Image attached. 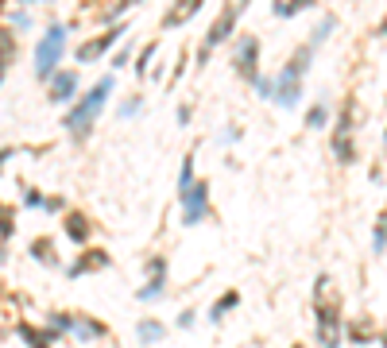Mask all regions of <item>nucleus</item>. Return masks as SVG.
I'll use <instances>...</instances> for the list:
<instances>
[{
  "instance_id": "f257e3e1",
  "label": "nucleus",
  "mask_w": 387,
  "mask_h": 348,
  "mask_svg": "<svg viewBox=\"0 0 387 348\" xmlns=\"http://www.w3.org/2000/svg\"><path fill=\"white\" fill-rule=\"evenodd\" d=\"M314 344L318 348H341L345 344V313H341V294L333 290V279L318 275L314 279Z\"/></svg>"
},
{
  "instance_id": "f03ea898",
  "label": "nucleus",
  "mask_w": 387,
  "mask_h": 348,
  "mask_svg": "<svg viewBox=\"0 0 387 348\" xmlns=\"http://www.w3.org/2000/svg\"><path fill=\"white\" fill-rule=\"evenodd\" d=\"M112 86H117V78L105 74V78L93 81V89L78 93V101L70 105V112H62V128L74 136V144H86V139L93 136V124H97V116L105 112V105H109Z\"/></svg>"
},
{
  "instance_id": "7ed1b4c3",
  "label": "nucleus",
  "mask_w": 387,
  "mask_h": 348,
  "mask_svg": "<svg viewBox=\"0 0 387 348\" xmlns=\"http://www.w3.org/2000/svg\"><path fill=\"white\" fill-rule=\"evenodd\" d=\"M248 4H252V0H225L221 16L209 23V31H205L202 47H197V58H194L197 66H209L213 51H217V47H225L229 39L236 35V23H241V16H244V8H248Z\"/></svg>"
},
{
  "instance_id": "20e7f679",
  "label": "nucleus",
  "mask_w": 387,
  "mask_h": 348,
  "mask_svg": "<svg viewBox=\"0 0 387 348\" xmlns=\"http://www.w3.org/2000/svg\"><path fill=\"white\" fill-rule=\"evenodd\" d=\"M66 23H47V31L39 35L35 51H31V70H35L39 81H47L54 70L62 66V54H66Z\"/></svg>"
},
{
  "instance_id": "39448f33",
  "label": "nucleus",
  "mask_w": 387,
  "mask_h": 348,
  "mask_svg": "<svg viewBox=\"0 0 387 348\" xmlns=\"http://www.w3.org/2000/svg\"><path fill=\"white\" fill-rule=\"evenodd\" d=\"M178 217H183L186 228H197L205 221H213V205H209V182L205 178H194L186 190H178Z\"/></svg>"
},
{
  "instance_id": "423d86ee",
  "label": "nucleus",
  "mask_w": 387,
  "mask_h": 348,
  "mask_svg": "<svg viewBox=\"0 0 387 348\" xmlns=\"http://www.w3.org/2000/svg\"><path fill=\"white\" fill-rule=\"evenodd\" d=\"M233 70H236V78H241L244 86H256V81H260V35H252V31L236 35V43H233Z\"/></svg>"
},
{
  "instance_id": "0eeeda50",
  "label": "nucleus",
  "mask_w": 387,
  "mask_h": 348,
  "mask_svg": "<svg viewBox=\"0 0 387 348\" xmlns=\"http://www.w3.org/2000/svg\"><path fill=\"white\" fill-rule=\"evenodd\" d=\"M120 39H128V20H120V23H112V28H105L101 35L86 39V43L74 51V58H78L81 66H89V62H97V58H105L112 47H120Z\"/></svg>"
},
{
  "instance_id": "6e6552de",
  "label": "nucleus",
  "mask_w": 387,
  "mask_h": 348,
  "mask_svg": "<svg viewBox=\"0 0 387 348\" xmlns=\"http://www.w3.org/2000/svg\"><path fill=\"white\" fill-rule=\"evenodd\" d=\"M144 286L136 290V302L151 306V302H163V294H167V279H171V267H167V255H151L144 267Z\"/></svg>"
},
{
  "instance_id": "1a4fd4ad",
  "label": "nucleus",
  "mask_w": 387,
  "mask_h": 348,
  "mask_svg": "<svg viewBox=\"0 0 387 348\" xmlns=\"http://www.w3.org/2000/svg\"><path fill=\"white\" fill-rule=\"evenodd\" d=\"M271 81H275V89H271V101H275L279 109H299V105H302V74H294L291 66L283 62Z\"/></svg>"
},
{
  "instance_id": "9d476101",
  "label": "nucleus",
  "mask_w": 387,
  "mask_h": 348,
  "mask_svg": "<svg viewBox=\"0 0 387 348\" xmlns=\"http://www.w3.org/2000/svg\"><path fill=\"white\" fill-rule=\"evenodd\" d=\"M112 267V255H109V248H81L78 252V260L66 267V279H86V275H97V271H109Z\"/></svg>"
},
{
  "instance_id": "9b49d317",
  "label": "nucleus",
  "mask_w": 387,
  "mask_h": 348,
  "mask_svg": "<svg viewBox=\"0 0 387 348\" xmlns=\"http://www.w3.org/2000/svg\"><path fill=\"white\" fill-rule=\"evenodd\" d=\"M78 74H74V70H62V66H59V70H54L51 74V78H47V97H51V105H74V101H78Z\"/></svg>"
},
{
  "instance_id": "f8f14e48",
  "label": "nucleus",
  "mask_w": 387,
  "mask_h": 348,
  "mask_svg": "<svg viewBox=\"0 0 387 348\" xmlns=\"http://www.w3.org/2000/svg\"><path fill=\"white\" fill-rule=\"evenodd\" d=\"M93 217L89 213H81V209H66L62 213V236L70 240V244H78V248H89V240H93Z\"/></svg>"
},
{
  "instance_id": "ddd939ff",
  "label": "nucleus",
  "mask_w": 387,
  "mask_h": 348,
  "mask_svg": "<svg viewBox=\"0 0 387 348\" xmlns=\"http://www.w3.org/2000/svg\"><path fill=\"white\" fill-rule=\"evenodd\" d=\"M109 333L112 329L105 325L101 318H93V313H74V329H70V337L74 341H109Z\"/></svg>"
},
{
  "instance_id": "4468645a",
  "label": "nucleus",
  "mask_w": 387,
  "mask_h": 348,
  "mask_svg": "<svg viewBox=\"0 0 387 348\" xmlns=\"http://www.w3.org/2000/svg\"><path fill=\"white\" fill-rule=\"evenodd\" d=\"M28 255L39 263V267H47V271H59V267H62L54 236H35V240H31V248H28Z\"/></svg>"
},
{
  "instance_id": "2eb2a0df",
  "label": "nucleus",
  "mask_w": 387,
  "mask_h": 348,
  "mask_svg": "<svg viewBox=\"0 0 387 348\" xmlns=\"http://www.w3.org/2000/svg\"><path fill=\"white\" fill-rule=\"evenodd\" d=\"M205 0H175V4L167 8V16H163V31H175L183 28V23H190L197 12H202Z\"/></svg>"
},
{
  "instance_id": "dca6fc26",
  "label": "nucleus",
  "mask_w": 387,
  "mask_h": 348,
  "mask_svg": "<svg viewBox=\"0 0 387 348\" xmlns=\"http://www.w3.org/2000/svg\"><path fill=\"white\" fill-rule=\"evenodd\" d=\"M16 337L28 348H54V337L47 325H31V321H16Z\"/></svg>"
},
{
  "instance_id": "f3484780",
  "label": "nucleus",
  "mask_w": 387,
  "mask_h": 348,
  "mask_svg": "<svg viewBox=\"0 0 387 348\" xmlns=\"http://www.w3.org/2000/svg\"><path fill=\"white\" fill-rule=\"evenodd\" d=\"M376 321H368V318H352V321H345V341H352V344H372L376 341Z\"/></svg>"
},
{
  "instance_id": "a211bd4d",
  "label": "nucleus",
  "mask_w": 387,
  "mask_h": 348,
  "mask_svg": "<svg viewBox=\"0 0 387 348\" xmlns=\"http://www.w3.org/2000/svg\"><path fill=\"white\" fill-rule=\"evenodd\" d=\"M136 341H139V344H159V341H167V325H163L159 318H139V321H136Z\"/></svg>"
},
{
  "instance_id": "6ab92c4d",
  "label": "nucleus",
  "mask_w": 387,
  "mask_h": 348,
  "mask_svg": "<svg viewBox=\"0 0 387 348\" xmlns=\"http://www.w3.org/2000/svg\"><path fill=\"white\" fill-rule=\"evenodd\" d=\"M236 306H241V290H225V294H221V298H217V302H213V306H209V313H205V318H209V321H213V325H217V321H225V318H229V313H233V310H236Z\"/></svg>"
},
{
  "instance_id": "aec40b11",
  "label": "nucleus",
  "mask_w": 387,
  "mask_h": 348,
  "mask_svg": "<svg viewBox=\"0 0 387 348\" xmlns=\"http://www.w3.org/2000/svg\"><path fill=\"white\" fill-rule=\"evenodd\" d=\"M318 0H271V16H275V20H294V16H302Z\"/></svg>"
},
{
  "instance_id": "412c9836",
  "label": "nucleus",
  "mask_w": 387,
  "mask_h": 348,
  "mask_svg": "<svg viewBox=\"0 0 387 348\" xmlns=\"http://www.w3.org/2000/svg\"><path fill=\"white\" fill-rule=\"evenodd\" d=\"M314 54H318V47L299 43V47H294V54L287 58V66H291L294 74H302V78H306V74H310V66H314Z\"/></svg>"
},
{
  "instance_id": "4be33fe9",
  "label": "nucleus",
  "mask_w": 387,
  "mask_h": 348,
  "mask_svg": "<svg viewBox=\"0 0 387 348\" xmlns=\"http://www.w3.org/2000/svg\"><path fill=\"white\" fill-rule=\"evenodd\" d=\"M47 329H51L54 341H59V337H70V329H74V313H70V310H51V313H47Z\"/></svg>"
},
{
  "instance_id": "5701e85b",
  "label": "nucleus",
  "mask_w": 387,
  "mask_h": 348,
  "mask_svg": "<svg viewBox=\"0 0 387 348\" xmlns=\"http://www.w3.org/2000/svg\"><path fill=\"white\" fill-rule=\"evenodd\" d=\"M155 54H159V43H155V39H151V43H144V47H139L136 62H132V66H136V78H147V74H151Z\"/></svg>"
},
{
  "instance_id": "b1692460",
  "label": "nucleus",
  "mask_w": 387,
  "mask_h": 348,
  "mask_svg": "<svg viewBox=\"0 0 387 348\" xmlns=\"http://www.w3.org/2000/svg\"><path fill=\"white\" fill-rule=\"evenodd\" d=\"M333 155H337V163H341V167H352V163H357V139H352V136L333 139Z\"/></svg>"
},
{
  "instance_id": "393cba45",
  "label": "nucleus",
  "mask_w": 387,
  "mask_h": 348,
  "mask_svg": "<svg viewBox=\"0 0 387 348\" xmlns=\"http://www.w3.org/2000/svg\"><path fill=\"white\" fill-rule=\"evenodd\" d=\"M16 51H20V47H16V31L8 28L4 20H0V62L8 66V62L16 58Z\"/></svg>"
},
{
  "instance_id": "a878e982",
  "label": "nucleus",
  "mask_w": 387,
  "mask_h": 348,
  "mask_svg": "<svg viewBox=\"0 0 387 348\" xmlns=\"http://www.w3.org/2000/svg\"><path fill=\"white\" fill-rule=\"evenodd\" d=\"M372 252H376V255L387 252V209L376 213V225H372Z\"/></svg>"
},
{
  "instance_id": "bb28decb",
  "label": "nucleus",
  "mask_w": 387,
  "mask_h": 348,
  "mask_svg": "<svg viewBox=\"0 0 387 348\" xmlns=\"http://www.w3.org/2000/svg\"><path fill=\"white\" fill-rule=\"evenodd\" d=\"M16 236V205H8V202H0V240H12Z\"/></svg>"
},
{
  "instance_id": "cd10ccee",
  "label": "nucleus",
  "mask_w": 387,
  "mask_h": 348,
  "mask_svg": "<svg viewBox=\"0 0 387 348\" xmlns=\"http://www.w3.org/2000/svg\"><path fill=\"white\" fill-rule=\"evenodd\" d=\"M329 116H333V112H329V105L318 101V105H310V109H306V116H302V120H306V128H325Z\"/></svg>"
},
{
  "instance_id": "c85d7f7f",
  "label": "nucleus",
  "mask_w": 387,
  "mask_h": 348,
  "mask_svg": "<svg viewBox=\"0 0 387 348\" xmlns=\"http://www.w3.org/2000/svg\"><path fill=\"white\" fill-rule=\"evenodd\" d=\"M194 163H197V155H194V151H186V155H183V167H178V190H186V186H190V182L197 178Z\"/></svg>"
},
{
  "instance_id": "c756f323",
  "label": "nucleus",
  "mask_w": 387,
  "mask_h": 348,
  "mask_svg": "<svg viewBox=\"0 0 387 348\" xmlns=\"http://www.w3.org/2000/svg\"><path fill=\"white\" fill-rule=\"evenodd\" d=\"M139 109H144V93H128L125 101H120L117 116H120V120H132V116H139Z\"/></svg>"
},
{
  "instance_id": "7c9ffc66",
  "label": "nucleus",
  "mask_w": 387,
  "mask_h": 348,
  "mask_svg": "<svg viewBox=\"0 0 387 348\" xmlns=\"http://www.w3.org/2000/svg\"><path fill=\"white\" fill-rule=\"evenodd\" d=\"M333 28H337V20H333V16H325V20H318V28H314V35H310V39H306V43H310V47H322V43H325V39H329V35H333Z\"/></svg>"
},
{
  "instance_id": "2f4dec72",
  "label": "nucleus",
  "mask_w": 387,
  "mask_h": 348,
  "mask_svg": "<svg viewBox=\"0 0 387 348\" xmlns=\"http://www.w3.org/2000/svg\"><path fill=\"white\" fill-rule=\"evenodd\" d=\"M20 197H23V209H43V190H39V186H28V182H23V186H20Z\"/></svg>"
},
{
  "instance_id": "473e14b6",
  "label": "nucleus",
  "mask_w": 387,
  "mask_h": 348,
  "mask_svg": "<svg viewBox=\"0 0 387 348\" xmlns=\"http://www.w3.org/2000/svg\"><path fill=\"white\" fill-rule=\"evenodd\" d=\"M66 209H70V205H66L62 194H47V197H43V213H51V217H62Z\"/></svg>"
},
{
  "instance_id": "72a5a7b5",
  "label": "nucleus",
  "mask_w": 387,
  "mask_h": 348,
  "mask_svg": "<svg viewBox=\"0 0 387 348\" xmlns=\"http://www.w3.org/2000/svg\"><path fill=\"white\" fill-rule=\"evenodd\" d=\"M28 23H31L28 8H16V12L8 16V28H12V31H23V28H28Z\"/></svg>"
},
{
  "instance_id": "f704fd0d",
  "label": "nucleus",
  "mask_w": 387,
  "mask_h": 348,
  "mask_svg": "<svg viewBox=\"0 0 387 348\" xmlns=\"http://www.w3.org/2000/svg\"><path fill=\"white\" fill-rule=\"evenodd\" d=\"M128 62H132V43H128V39H125V47H120V51L112 54V70H125Z\"/></svg>"
},
{
  "instance_id": "c9c22d12",
  "label": "nucleus",
  "mask_w": 387,
  "mask_h": 348,
  "mask_svg": "<svg viewBox=\"0 0 387 348\" xmlns=\"http://www.w3.org/2000/svg\"><path fill=\"white\" fill-rule=\"evenodd\" d=\"M252 89H256V97H263V101H271V89H275V81H271L267 74H260V81H256Z\"/></svg>"
},
{
  "instance_id": "e433bc0d",
  "label": "nucleus",
  "mask_w": 387,
  "mask_h": 348,
  "mask_svg": "<svg viewBox=\"0 0 387 348\" xmlns=\"http://www.w3.org/2000/svg\"><path fill=\"white\" fill-rule=\"evenodd\" d=\"M194 321H197V310H190V306H186V310L178 313V321H175V325H178V329H194Z\"/></svg>"
},
{
  "instance_id": "4c0bfd02",
  "label": "nucleus",
  "mask_w": 387,
  "mask_h": 348,
  "mask_svg": "<svg viewBox=\"0 0 387 348\" xmlns=\"http://www.w3.org/2000/svg\"><path fill=\"white\" fill-rule=\"evenodd\" d=\"M16 155H20V147H12V144H8V147H0V174H4V167L16 159Z\"/></svg>"
},
{
  "instance_id": "58836bf2",
  "label": "nucleus",
  "mask_w": 387,
  "mask_h": 348,
  "mask_svg": "<svg viewBox=\"0 0 387 348\" xmlns=\"http://www.w3.org/2000/svg\"><path fill=\"white\" fill-rule=\"evenodd\" d=\"M221 139H225V144H236V139H241V124H229V128H225V136H221Z\"/></svg>"
},
{
  "instance_id": "ea45409f",
  "label": "nucleus",
  "mask_w": 387,
  "mask_h": 348,
  "mask_svg": "<svg viewBox=\"0 0 387 348\" xmlns=\"http://www.w3.org/2000/svg\"><path fill=\"white\" fill-rule=\"evenodd\" d=\"M194 120V109H190V105H178V124H183V128H186V124H190Z\"/></svg>"
},
{
  "instance_id": "a19ab883",
  "label": "nucleus",
  "mask_w": 387,
  "mask_h": 348,
  "mask_svg": "<svg viewBox=\"0 0 387 348\" xmlns=\"http://www.w3.org/2000/svg\"><path fill=\"white\" fill-rule=\"evenodd\" d=\"M4 263H8V244L0 240V267H4Z\"/></svg>"
},
{
  "instance_id": "79ce46f5",
  "label": "nucleus",
  "mask_w": 387,
  "mask_h": 348,
  "mask_svg": "<svg viewBox=\"0 0 387 348\" xmlns=\"http://www.w3.org/2000/svg\"><path fill=\"white\" fill-rule=\"evenodd\" d=\"M376 35H387V16L380 20V28H376Z\"/></svg>"
},
{
  "instance_id": "37998d69",
  "label": "nucleus",
  "mask_w": 387,
  "mask_h": 348,
  "mask_svg": "<svg viewBox=\"0 0 387 348\" xmlns=\"http://www.w3.org/2000/svg\"><path fill=\"white\" fill-rule=\"evenodd\" d=\"M376 341H380V348H387V325H383V333L376 337Z\"/></svg>"
},
{
  "instance_id": "c03bdc74",
  "label": "nucleus",
  "mask_w": 387,
  "mask_h": 348,
  "mask_svg": "<svg viewBox=\"0 0 387 348\" xmlns=\"http://www.w3.org/2000/svg\"><path fill=\"white\" fill-rule=\"evenodd\" d=\"M23 8H31V4H47V0H20Z\"/></svg>"
},
{
  "instance_id": "a18cd8bd",
  "label": "nucleus",
  "mask_w": 387,
  "mask_h": 348,
  "mask_svg": "<svg viewBox=\"0 0 387 348\" xmlns=\"http://www.w3.org/2000/svg\"><path fill=\"white\" fill-rule=\"evenodd\" d=\"M4 74H8V66H4V62H0V86H4Z\"/></svg>"
},
{
  "instance_id": "49530a36",
  "label": "nucleus",
  "mask_w": 387,
  "mask_h": 348,
  "mask_svg": "<svg viewBox=\"0 0 387 348\" xmlns=\"http://www.w3.org/2000/svg\"><path fill=\"white\" fill-rule=\"evenodd\" d=\"M4 8H8V0H0V20H4Z\"/></svg>"
},
{
  "instance_id": "de8ad7c7",
  "label": "nucleus",
  "mask_w": 387,
  "mask_h": 348,
  "mask_svg": "<svg viewBox=\"0 0 387 348\" xmlns=\"http://www.w3.org/2000/svg\"><path fill=\"white\" fill-rule=\"evenodd\" d=\"M128 4H144V0H128Z\"/></svg>"
},
{
  "instance_id": "09e8293b",
  "label": "nucleus",
  "mask_w": 387,
  "mask_h": 348,
  "mask_svg": "<svg viewBox=\"0 0 387 348\" xmlns=\"http://www.w3.org/2000/svg\"><path fill=\"white\" fill-rule=\"evenodd\" d=\"M291 348H306V344H291Z\"/></svg>"
}]
</instances>
